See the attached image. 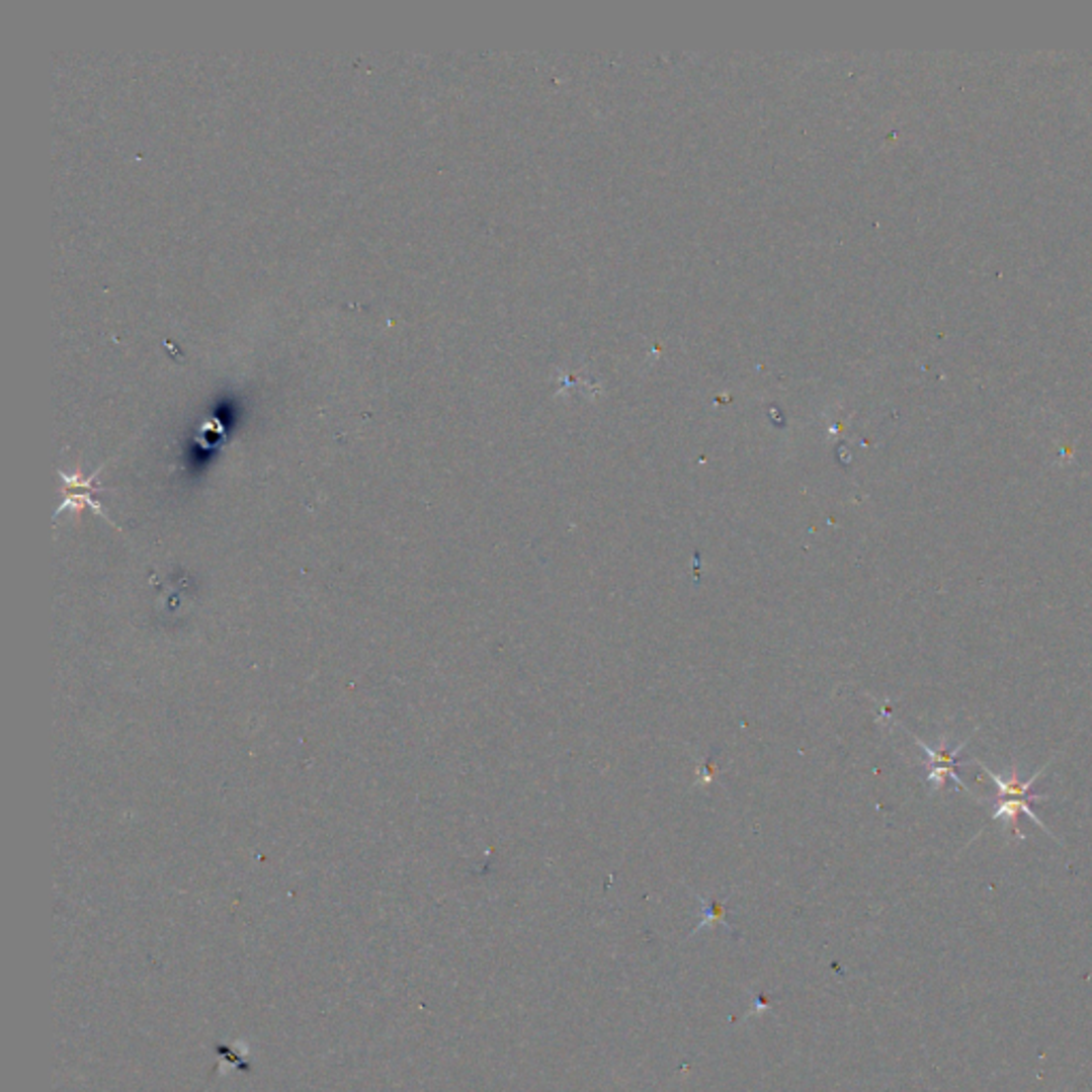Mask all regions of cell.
I'll use <instances>...</instances> for the list:
<instances>
[{
    "label": "cell",
    "mask_w": 1092,
    "mask_h": 1092,
    "mask_svg": "<svg viewBox=\"0 0 1092 1092\" xmlns=\"http://www.w3.org/2000/svg\"><path fill=\"white\" fill-rule=\"evenodd\" d=\"M105 468V464L101 468H96L90 476H84L82 472H65V470H58V476H61L63 481V504L61 508H58L56 516H61L63 512H77V510H84V508H92L98 516H103L105 521L111 523L109 514L105 512V508L98 504L92 493H94V483H96V476L101 474V470Z\"/></svg>",
    "instance_id": "1"
},
{
    "label": "cell",
    "mask_w": 1092,
    "mask_h": 1092,
    "mask_svg": "<svg viewBox=\"0 0 1092 1092\" xmlns=\"http://www.w3.org/2000/svg\"><path fill=\"white\" fill-rule=\"evenodd\" d=\"M1037 801V799H999L997 803V809L995 813H992L990 820H1005L1009 826H1011V832H1014L1016 839H1024L1022 830H1020V816H1028L1032 822H1035L1037 826H1041L1047 835L1052 839H1057L1055 835H1052L1049 828H1045V824L1041 822V818L1035 816V811H1030V803Z\"/></svg>",
    "instance_id": "3"
},
{
    "label": "cell",
    "mask_w": 1092,
    "mask_h": 1092,
    "mask_svg": "<svg viewBox=\"0 0 1092 1092\" xmlns=\"http://www.w3.org/2000/svg\"><path fill=\"white\" fill-rule=\"evenodd\" d=\"M702 903V920L700 924L691 930V935H696L698 930H702L704 926H715V924H724L730 932H734L730 928V924L726 922V901H704L700 899Z\"/></svg>",
    "instance_id": "4"
},
{
    "label": "cell",
    "mask_w": 1092,
    "mask_h": 1092,
    "mask_svg": "<svg viewBox=\"0 0 1092 1092\" xmlns=\"http://www.w3.org/2000/svg\"><path fill=\"white\" fill-rule=\"evenodd\" d=\"M753 1005H756V1009L753 1011H766L772 1007V1003H768L764 997H753Z\"/></svg>",
    "instance_id": "5"
},
{
    "label": "cell",
    "mask_w": 1092,
    "mask_h": 1092,
    "mask_svg": "<svg viewBox=\"0 0 1092 1092\" xmlns=\"http://www.w3.org/2000/svg\"><path fill=\"white\" fill-rule=\"evenodd\" d=\"M913 739H916V737H913ZM916 743H918V747H920L922 751H926V756H928V762H930L928 781H930L932 789H937V791L943 789V787H945V779H951V781H954L964 793H969V789L964 787V783L960 781L958 772H956V762H958L956 758H958V753L967 747V741L960 743V745L954 747V749H947V739L941 741L939 749H930V747H928L926 743H922L920 739H916ZM969 796H971V793H969Z\"/></svg>",
    "instance_id": "2"
}]
</instances>
